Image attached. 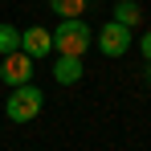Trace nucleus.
<instances>
[{
	"instance_id": "1a4fd4ad",
	"label": "nucleus",
	"mask_w": 151,
	"mask_h": 151,
	"mask_svg": "<svg viewBox=\"0 0 151 151\" xmlns=\"http://www.w3.org/2000/svg\"><path fill=\"white\" fill-rule=\"evenodd\" d=\"M12 49H21V29L17 25H0V57L12 53Z\"/></svg>"
},
{
	"instance_id": "f257e3e1",
	"label": "nucleus",
	"mask_w": 151,
	"mask_h": 151,
	"mask_svg": "<svg viewBox=\"0 0 151 151\" xmlns=\"http://www.w3.org/2000/svg\"><path fill=\"white\" fill-rule=\"evenodd\" d=\"M90 41H94V33H90V25H86L82 17H65L61 25L53 29V49H57V53H70V57H86Z\"/></svg>"
},
{
	"instance_id": "7ed1b4c3",
	"label": "nucleus",
	"mask_w": 151,
	"mask_h": 151,
	"mask_svg": "<svg viewBox=\"0 0 151 151\" xmlns=\"http://www.w3.org/2000/svg\"><path fill=\"white\" fill-rule=\"evenodd\" d=\"M98 49L106 53V57H123L127 49H131V29L127 25H119V21H106V25L98 29Z\"/></svg>"
},
{
	"instance_id": "39448f33",
	"label": "nucleus",
	"mask_w": 151,
	"mask_h": 151,
	"mask_svg": "<svg viewBox=\"0 0 151 151\" xmlns=\"http://www.w3.org/2000/svg\"><path fill=\"white\" fill-rule=\"evenodd\" d=\"M21 49L29 53V57H45V53H53V33L41 25H29L25 33H21Z\"/></svg>"
},
{
	"instance_id": "6e6552de",
	"label": "nucleus",
	"mask_w": 151,
	"mask_h": 151,
	"mask_svg": "<svg viewBox=\"0 0 151 151\" xmlns=\"http://www.w3.org/2000/svg\"><path fill=\"white\" fill-rule=\"evenodd\" d=\"M49 8L65 21V17H82L86 12V0H49Z\"/></svg>"
},
{
	"instance_id": "0eeeda50",
	"label": "nucleus",
	"mask_w": 151,
	"mask_h": 151,
	"mask_svg": "<svg viewBox=\"0 0 151 151\" xmlns=\"http://www.w3.org/2000/svg\"><path fill=\"white\" fill-rule=\"evenodd\" d=\"M139 17H143V8H139V4H135V0H119V4H114V21H119V25H139Z\"/></svg>"
},
{
	"instance_id": "20e7f679",
	"label": "nucleus",
	"mask_w": 151,
	"mask_h": 151,
	"mask_svg": "<svg viewBox=\"0 0 151 151\" xmlns=\"http://www.w3.org/2000/svg\"><path fill=\"white\" fill-rule=\"evenodd\" d=\"M0 78L8 82V86H25L29 78H33V57L25 49H12L0 57Z\"/></svg>"
},
{
	"instance_id": "9d476101",
	"label": "nucleus",
	"mask_w": 151,
	"mask_h": 151,
	"mask_svg": "<svg viewBox=\"0 0 151 151\" xmlns=\"http://www.w3.org/2000/svg\"><path fill=\"white\" fill-rule=\"evenodd\" d=\"M139 49H143V57H147V61H151V29H147V33H143V37H139Z\"/></svg>"
},
{
	"instance_id": "423d86ee",
	"label": "nucleus",
	"mask_w": 151,
	"mask_h": 151,
	"mask_svg": "<svg viewBox=\"0 0 151 151\" xmlns=\"http://www.w3.org/2000/svg\"><path fill=\"white\" fill-rule=\"evenodd\" d=\"M53 78H57L61 86H74L78 78H86V65H82V57H70V53H57V61H53Z\"/></svg>"
},
{
	"instance_id": "9b49d317",
	"label": "nucleus",
	"mask_w": 151,
	"mask_h": 151,
	"mask_svg": "<svg viewBox=\"0 0 151 151\" xmlns=\"http://www.w3.org/2000/svg\"><path fill=\"white\" fill-rule=\"evenodd\" d=\"M147 82H151V61H147Z\"/></svg>"
},
{
	"instance_id": "f03ea898",
	"label": "nucleus",
	"mask_w": 151,
	"mask_h": 151,
	"mask_svg": "<svg viewBox=\"0 0 151 151\" xmlns=\"http://www.w3.org/2000/svg\"><path fill=\"white\" fill-rule=\"evenodd\" d=\"M41 106H45V94H41L33 82H25V86H12V94L4 102V114H8L12 123H33V119L41 114Z\"/></svg>"
}]
</instances>
